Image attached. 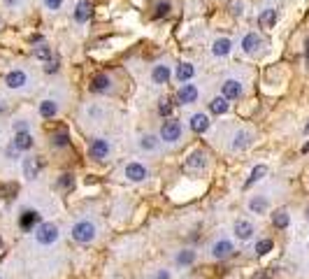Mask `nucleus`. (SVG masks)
I'll return each instance as SVG.
<instances>
[{
	"label": "nucleus",
	"mask_w": 309,
	"mask_h": 279,
	"mask_svg": "<svg viewBox=\"0 0 309 279\" xmlns=\"http://www.w3.org/2000/svg\"><path fill=\"white\" fill-rule=\"evenodd\" d=\"M124 174H126V179H128V182L140 184V182H144V179L149 177V170H147V167L142 166V163H137V161H132V163H128V166H126Z\"/></svg>",
	"instance_id": "6e6552de"
},
{
	"label": "nucleus",
	"mask_w": 309,
	"mask_h": 279,
	"mask_svg": "<svg viewBox=\"0 0 309 279\" xmlns=\"http://www.w3.org/2000/svg\"><path fill=\"white\" fill-rule=\"evenodd\" d=\"M305 131H307V133H309V123H307V126H305Z\"/></svg>",
	"instance_id": "de8ad7c7"
},
{
	"label": "nucleus",
	"mask_w": 309,
	"mask_h": 279,
	"mask_svg": "<svg viewBox=\"0 0 309 279\" xmlns=\"http://www.w3.org/2000/svg\"><path fill=\"white\" fill-rule=\"evenodd\" d=\"M181 140V123L177 119H168V121L160 126V142L165 144H175Z\"/></svg>",
	"instance_id": "7ed1b4c3"
},
{
	"label": "nucleus",
	"mask_w": 309,
	"mask_h": 279,
	"mask_svg": "<svg viewBox=\"0 0 309 279\" xmlns=\"http://www.w3.org/2000/svg\"><path fill=\"white\" fill-rule=\"evenodd\" d=\"M244 2H242V0H239V2H232V14H242V12H244Z\"/></svg>",
	"instance_id": "a19ab883"
},
{
	"label": "nucleus",
	"mask_w": 309,
	"mask_h": 279,
	"mask_svg": "<svg viewBox=\"0 0 309 279\" xmlns=\"http://www.w3.org/2000/svg\"><path fill=\"white\" fill-rule=\"evenodd\" d=\"M188 128L193 133H198V135H203V133L209 131V116L205 112H195L191 119H188Z\"/></svg>",
	"instance_id": "ddd939ff"
},
{
	"label": "nucleus",
	"mask_w": 309,
	"mask_h": 279,
	"mask_svg": "<svg viewBox=\"0 0 309 279\" xmlns=\"http://www.w3.org/2000/svg\"><path fill=\"white\" fill-rule=\"evenodd\" d=\"M158 147H160V140L156 138V135H142L140 138V149L142 151L154 154V151H158Z\"/></svg>",
	"instance_id": "a878e982"
},
{
	"label": "nucleus",
	"mask_w": 309,
	"mask_h": 279,
	"mask_svg": "<svg viewBox=\"0 0 309 279\" xmlns=\"http://www.w3.org/2000/svg\"><path fill=\"white\" fill-rule=\"evenodd\" d=\"M221 96L226 98V100H237L242 96V84H239L237 79H226L221 84Z\"/></svg>",
	"instance_id": "4468645a"
},
{
	"label": "nucleus",
	"mask_w": 309,
	"mask_h": 279,
	"mask_svg": "<svg viewBox=\"0 0 309 279\" xmlns=\"http://www.w3.org/2000/svg\"><path fill=\"white\" fill-rule=\"evenodd\" d=\"M244 54H256L260 47H263V40H260V35L258 33H247L242 37V44H239Z\"/></svg>",
	"instance_id": "f3484780"
},
{
	"label": "nucleus",
	"mask_w": 309,
	"mask_h": 279,
	"mask_svg": "<svg viewBox=\"0 0 309 279\" xmlns=\"http://www.w3.org/2000/svg\"><path fill=\"white\" fill-rule=\"evenodd\" d=\"M109 149H112L109 140L96 138V140H91V144H88V156L93 158V161H105L109 156Z\"/></svg>",
	"instance_id": "39448f33"
},
{
	"label": "nucleus",
	"mask_w": 309,
	"mask_h": 279,
	"mask_svg": "<svg viewBox=\"0 0 309 279\" xmlns=\"http://www.w3.org/2000/svg\"><path fill=\"white\" fill-rule=\"evenodd\" d=\"M33 56H35L37 61H49L53 54H52V47H47V44H37V47H33Z\"/></svg>",
	"instance_id": "473e14b6"
},
{
	"label": "nucleus",
	"mask_w": 309,
	"mask_h": 279,
	"mask_svg": "<svg viewBox=\"0 0 309 279\" xmlns=\"http://www.w3.org/2000/svg\"><path fill=\"white\" fill-rule=\"evenodd\" d=\"M21 167H24V177H26L28 182H35L40 170H42V163H40L37 156H26L21 161Z\"/></svg>",
	"instance_id": "9b49d317"
},
{
	"label": "nucleus",
	"mask_w": 309,
	"mask_h": 279,
	"mask_svg": "<svg viewBox=\"0 0 309 279\" xmlns=\"http://www.w3.org/2000/svg\"><path fill=\"white\" fill-rule=\"evenodd\" d=\"M91 17H93V5H91V0H79L77 7H75V21H77V24H86V21H91Z\"/></svg>",
	"instance_id": "dca6fc26"
},
{
	"label": "nucleus",
	"mask_w": 309,
	"mask_h": 279,
	"mask_svg": "<svg viewBox=\"0 0 309 279\" xmlns=\"http://www.w3.org/2000/svg\"><path fill=\"white\" fill-rule=\"evenodd\" d=\"M272 223H274V228H279V230L288 228V223H291V217H288V212H286V209H277V212L272 214Z\"/></svg>",
	"instance_id": "c756f323"
},
{
	"label": "nucleus",
	"mask_w": 309,
	"mask_h": 279,
	"mask_svg": "<svg viewBox=\"0 0 309 279\" xmlns=\"http://www.w3.org/2000/svg\"><path fill=\"white\" fill-rule=\"evenodd\" d=\"M61 5H63V0H44V7L47 9H61Z\"/></svg>",
	"instance_id": "58836bf2"
},
{
	"label": "nucleus",
	"mask_w": 309,
	"mask_h": 279,
	"mask_svg": "<svg viewBox=\"0 0 309 279\" xmlns=\"http://www.w3.org/2000/svg\"><path fill=\"white\" fill-rule=\"evenodd\" d=\"M270 207V200L265 198V195H254L251 200H249V209H251V214H265Z\"/></svg>",
	"instance_id": "393cba45"
},
{
	"label": "nucleus",
	"mask_w": 309,
	"mask_h": 279,
	"mask_svg": "<svg viewBox=\"0 0 309 279\" xmlns=\"http://www.w3.org/2000/svg\"><path fill=\"white\" fill-rule=\"evenodd\" d=\"M68 144H70V135H68V131H65V128H58V131L52 135V147L63 149V147H68Z\"/></svg>",
	"instance_id": "c85d7f7f"
},
{
	"label": "nucleus",
	"mask_w": 309,
	"mask_h": 279,
	"mask_svg": "<svg viewBox=\"0 0 309 279\" xmlns=\"http://www.w3.org/2000/svg\"><path fill=\"white\" fill-rule=\"evenodd\" d=\"M277 19H279L277 9L267 7V9H263V12L258 14V26H260V28H272L274 24H277Z\"/></svg>",
	"instance_id": "5701e85b"
},
{
	"label": "nucleus",
	"mask_w": 309,
	"mask_h": 279,
	"mask_svg": "<svg viewBox=\"0 0 309 279\" xmlns=\"http://www.w3.org/2000/svg\"><path fill=\"white\" fill-rule=\"evenodd\" d=\"M251 144V133L247 131H237L232 135V142H230V149L232 151H242V149H247Z\"/></svg>",
	"instance_id": "412c9836"
},
{
	"label": "nucleus",
	"mask_w": 309,
	"mask_h": 279,
	"mask_svg": "<svg viewBox=\"0 0 309 279\" xmlns=\"http://www.w3.org/2000/svg\"><path fill=\"white\" fill-rule=\"evenodd\" d=\"M96 223L93 221H88V219H81V221H77L75 226H72V240L75 242H79V244H88V242H93L96 240Z\"/></svg>",
	"instance_id": "f257e3e1"
},
{
	"label": "nucleus",
	"mask_w": 309,
	"mask_h": 279,
	"mask_svg": "<svg viewBox=\"0 0 309 279\" xmlns=\"http://www.w3.org/2000/svg\"><path fill=\"white\" fill-rule=\"evenodd\" d=\"M5 110H7V105H5V100H0V114L5 112Z\"/></svg>",
	"instance_id": "37998d69"
},
{
	"label": "nucleus",
	"mask_w": 309,
	"mask_h": 279,
	"mask_svg": "<svg viewBox=\"0 0 309 279\" xmlns=\"http://www.w3.org/2000/svg\"><path fill=\"white\" fill-rule=\"evenodd\" d=\"M17 191H19L17 182H7V184H2V186H0V195H2V198H14Z\"/></svg>",
	"instance_id": "c9c22d12"
},
{
	"label": "nucleus",
	"mask_w": 309,
	"mask_h": 279,
	"mask_svg": "<svg viewBox=\"0 0 309 279\" xmlns=\"http://www.w3.org/2000/svg\"><path fill=\"white\" fill-rule=\"evenodd\" d=\"M72 186H75V177H72L70 172L61 174V177L56 179V184H53V189H56V191H70Z\"/></svg>",
	"instance_id": "7c9ffc66"
},
{
	"label": "nucleus",
	"mask_w": 309,
	"mask_h": 279,
	"mask_svg": "<svg viewBox=\"0 0 309 279\" xmlns=\"http://www.w3.org/2000/svg\"><path fill=\"white\" fill-rule=\"evenodd\" d=\"M212 256L214 258H219V261H223V258H228V256H232V251H235V247H232V242L230 240H216V242L212 244Z\"/></svg>",
	"instance_id": "2eb2a0df"
},
{
	"label": "nucleus",
	"mask_w": 309,
	"mask_h": 279,
	"mask_svg": "<svg viewBox=\"0 0 309 279\" xmlns=\"http://www.w3.org/2000/svg\"><path fill=\"white\" fill-rule=\"evenodd\" d=\"M58 226L56 223H52V221H47V223H40V226L35 228V240L37 244H42V247H49V244L58 242Z\"/></svg>",
	"instance_id": "f03ea898"
},
{
	"label": "nucleus",
	"mask_w": 309,
	"mask_h": 279,
	"mask_svg": "<svg viewBox=\"0 0 309 279\" xmlns=\"http://www.w3.org/2000/svg\"><path fill=\"white\" fill-rule=\"evenodd\" d=\"M195 258H198V253L193 249H181V251L177 253V265H181V268H188V265H193Z\"/></svg>",
	"instance_id": "bb28decb"
},
{
	"label": "nucleus",
	"mask_w": 309,
	"mask_h": 279,
	"mask_svg": "<svg viewBox=\"0 0 309 279\" xmlns=\"http://www.w3.org/2000/svg\"><path fill=\"white\" fill-rule=\"evenodd\" d=\"M172 110H175V105L170 98H160L158 100V114L160 116H172Z\"/></svg>",
	"instance_id": "f704fd0d"
},
{
	"label": "nucleus",
	"mask_w": 309,
	"mask_h": 279,
	"mask_svg": "<svg viewBox=\"0 0 309 279\" xmlns=\"http://www.w3.org/2000/svg\"><path fill=\"white\" fill-rule=\"evenodd\" d=\"M19 131H28V121L26 119H19V121H14V133Z\"/></svg>",
	"instance_id": "ea45409f"
},
{
	"label": "nucleus",
	"mask_w": 309,
	"mask_h": 279,
	"mask_svg": "<svg viewBox=\"0 0 309 279\" xmlns=\"http://www.w3.org/2000/svg\"><path fill=\"white\" fill-rule=\"evenodd\" d=\"M172 77V70H170L168 63H156L154 68H151V82L156 84V86H165Z\"/></svg>",
	"instance_id": "1a4fd4ad"
},
{
	"label": "nucleus",
	"mask_w": 309,
	"mask_h": 279,
	"mask_svg": "<svg viewBox=\"0 0 309 279\" xmlns=\"http://www.w3.org/2000/svg\"><path fill=\"white\" fill-rule=\"evenodd\" d=\"M154 279H170V272H168V270H158Z\"/></svg>",
	"instance_id": "79ce46f5"
},
{
	"label": "nucleus",
	"mask_w": 309,
	"mask_h": 279,
	"mask_svg": "<svg viewBox=\"0 0 309 279\" xmlns=\"http://www.w3.org/2000/svg\"><path fill=\"white\" fill-rule=\"evenodd\" d=\"M305 52H307V65H309V40H307V44H305Z\"/></svg>",
	"instance_id": "a18cd8bd"
},
{
	"label": "nucleus",
	"mask_w": 309,
	"mask_h": 279,
	"mask_svg": "<svg viewBox=\"0 0 309 279\" xmlns=\"http://www.w3.org/2000/svg\"><path fill=\"white\" fill-rule=\"evenodd\" d=\"M175 77L179 84H186V82H191V79L195 77V68H193V63H179L177 65V72H175Z\"/></svg>",
	"instance_id": "6ab92c4d"
},
{
	"label": "nucleus",
	"mask_w": 309,
	"mask_h": 279,
	"mask_svg": "<svg viewBox=\"0 0 309 279\" xmlns=\"http://www.w3.org/2000/svg\"><path fill=\"white\" fill-rule=\"evenodd\" d=\"M5 84H7V88H12V91H21V88H26L28 84V75L26 70H9L7 75H5Z\"/></svg>",
	"instance_id": "423d86ee"
},
{
	"label": "nucleus",
	"mask_w": 309,
	"mask_h": 279,
	"mask_svg": "<svg viewBox=\"0 0 309 279\" xmlns=\"http://www.w3.org/2000/svg\"><path fill=\"white\" fill-rule=\"evenodd\" d=\"M256 279H270V277H267L265 272H260V275H256Z\"/></svg>",
	"instance_id": "49530a36"
},
{
	"label": "nucleus",
	"mask_w": 309,
	"mask_h": 279,
	"mask_svg": "<svg viewBox=\"0 0 309 279\" xmlns=\"http://www.w3.org/2000/svg\"><path fill=\"white\" fill-rule=\"evenodd\" d=\"M265 174H267V167H265V166H256V167H254V170H251V174H249V179H247V182H244V186H247V189H249L251 184L260 182V179H263Z\"/></svg>",
	"instance_id": "2f4dec72"
},
{
	"label": "nucleus",
	"mask_w": 309,
	"mask_h": 279,
	"mask_svg": "<svg viewBox=\"0 0 309 279\" xmlns=\"http://www.w3.org/2000/svg\"><path fill=\"white\" fill-rule=\"evenodd\" d=\"M0 279H2V277H0Z\"/></svg>",
	"instance_id": "3c124183"
},
{
	"label": "nucleus",
	"mask_w": 309,
	"mask_h": 279,
	"mask_svg": "<svg viewBox=\"0 0 309 279\" xmlns=\"http://www.w3.org/2000/svg\"><path fill=\"white\" fill-rule=\"evenodd\" d=\"M205 166H207V151H203V149H195V151H191V154H188V158L184 161V172L195 174V172H200Z\"/></svg>",
	"instance_id": "20e7f679"
},
{
	"label": "nucleus",
	"mask_w": 309,
	"mask_h": 279,
	"mask_svg": "<svg viewBox=\"0 0 309 279\" xmlns=\"http://www.w3.org/2000/svg\"><path fill=\"white\" fill-rule=\"evenodd\" d=\"M230 49H232V42H230L228 37H216L212 44V54L216 58H223V56H228Z\"/></svg>",
	"instance_id": "4be33fe9"
},
{
	"label": "nucleus",
	"mask_w": 309,
	"mask_h": 279,
	"mask_svg": "<svg viewBox=\"0 0 309 279\" xmlns=\"http://www.w3.org/2000/svg\"><path fill=\"white\" fill-rule=\"evenodd\" d=\"M170 14V2H158L156 5V12H154V17L160 19V17H168Z\"/></svg>",
	"instance_id": "e433bc0d"
},
{
	"label": "nucleus",
	"mask_w": 309,
	"mask_h": 279,
	"mask_svg": "<svg viewBox=\"0 0 309 279\" xmlns=\"http://www.w3.org/2000/svg\"><path fill=\"white\" fill-rule=\"evenodd\" d=\"M12 144H14L19 151H30V149H33V135H30V131H19V133H14V140H12Z\"/></svg>",
	"instance_id": "a211bd4d"
},
{
	"label": "nucleus",
	"mask_w": 309,
	"mask_h": 279,
	"mask_svg": "<svg viewBox=\"0 0 309 279\" xmlns=\"http://www.w3.org/2000/svg\"><path fill=\"white\" fill-rule=\"evenodd\" d=\"M232 230H235V237L242 240V242H247V240L254 237V223H249V221H244V219H239Z\"/></svg>",
	"instance_id": "aec40b11"
},
{
	"label": "nucleus",
	"mask_w": 309,
	"mask_h": 279,
	"mask_svg": "<svg viewBox=\"0 0 309 279\" xmlns=\"http://www.w3.org/2000/svg\"><path fill=\"white\" fill-rule=\"evenodd\" d=\"M209 112H212V114H216V116H221V114H226V112H228V100H226L223 96L212 98V100H209Z\"/></svg>",
	"instance_id": "cd10ccee"
},
{
	"label": "nucleus",
	"mask_w": 309,
	"mask_h": 279,
	"mask_svg": "<svg viewBox=\"0 0 309 279\" xmlns=\"http://www.w3.org/2000/svg\"><path fill=\"white\" fill-rule=\"evenodd\" d=\"M307 219H309V207H307Z\"/></svg>",
	"instance_id": "8fccbe9b"
},
{
	"label": "nucleus",
	"mask_w": 309,
	"mask_h": 279,
	"mask_svg": "<svg viewBox=\"0 0 309 279\" xmlns=\"http://www.w3.org/2000/svg\"><path fill=\"white\" fill-rule=\"evenodd\" d=\"M272 247H274L272 240H270V237H263V240H258L256 242V253L258 256H265V253L272 251Z\"/></svg>",
	"instance_id": "72a5a7b5"
},
{
	"label": "nucleus",
	"mask_w": 309,
	"mask_h": 279,
	"mask_svg": "<svg viewBox=\"0 0 309 279\" xmlns=\"http://www.w3.org/2000/svg\"><path fill=\"white\" fill-rule=\"evenodd\" d=\"M58 114V103L53 100V98H44L42 103H40V116L44 119H53Z\"/></svg>",
	"instance_id": "b1692460"
},
{
	"label": "nucleus",
	"mask_w": 309,
	"mask_h": 279,
	"mask_svg": "<svg viewBox=\"0 0 309 279\" xmlns=\"http://www.w3.org/2000/svg\"><path fill=\"white\" fill-rule=\"evenodd\" d=\"M19 2H21V0H7V5H9V7H14V5H19Z\"/></svg>",
	"instance_id": "c03bdc74"
},
{
	"label": "nucleus",
	"mask_w": 309,
	"mask_h": 279,
	"mask_svg": "<svg viewBox=\"0 0 309 279\" xmlns=\"http://www.w3.org/2000/svg\"><path fill=\"white\" fill-rule=\"evenodd\" d=\"M40 223H42V217H40L37 209H24L21 217H19V228H21V230H33V228L40 226Z\"/></svg>",
	"instance_id": "9d476101"
},
{
	"label": "nucleus",
	"mask_w": 309,
	"mask_h": 279,
	"mask_svg": "<svg viewBox=\"0 0 309 279\" xmlns=\"http://www.w3.org/2000/svg\"><path fill=\"white\" fill-rule=\"evenodd\" d=\"M56 70H58V56H52V58L47 61V65H44V72L52 75V72H56Z\"/></svg>",
	"instance_id": "4c0bfd02"
},
{
	"label": "nucleus",
	"mask_w": 309,
	"mask_h": 279,
	"mask_svg": "<svg viewBox=\"0 0 309 279\" xmlns=\"http://www.w3.org/2000/svg\"><path fill=\"white\" fill-rule=\"evenodd\" d=\"M88 91L91 93H109L112 91V79H109V75H105V72L93 75L91 82H88Z\"/></svg>",
	"instance_id": "0eeeda50"
},
{
	"label": "nucleus",
	"mask_w": 309,
	"mask_h": 279,
	"mask_svg": "<svg viewBox=\"0 0 309 279\" xmlns=\"http://www.w3.org/2000/svg\"><path fill=\"white\" fill-rule=\"evenodd\" d=\"M0 249H2V240H0Z\"/></svg>",
	"instance_id": "09e8293b"
},
{
	"label": "nucleus",
	"mask_w": 309,
	"mask_h": 279,
	"mask_svg": "<svg viewBox=\"0 0 309 279\" xmlns=\"http://www.w3.org/2000/svg\"><path fill=\"white\" fill-rule=\"evenodd\" d=\"M198 93H200L198 86L186 82V84H181L179 91H177V100H179V105H193L195 100H198Z\"/></svg>",
	"instance_id": "f8f14e48"
}]
</instances>
